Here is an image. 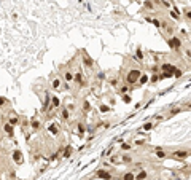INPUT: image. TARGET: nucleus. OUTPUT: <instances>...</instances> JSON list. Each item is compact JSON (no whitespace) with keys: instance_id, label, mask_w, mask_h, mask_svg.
<instances>
[{"instance_id":"obj_1","label":"nucleus","mask_w":191,"mask_h":180,"mask_svg":"<svg viewBox=\"0 0 191 180\" xmlns=\"http://www.w3.org/2000/svg\"><path fill=\"white\" fill-rule=\"evenodd\" d=\"M142 73L138 72L137 69H132L128 72V75H126V83L128 85H136V83H138V80H140Z\"/></svg>"},{"instance_id":"obj_2","label":"nucleus","mask_w":191,"mask_h":180,"mask_svg":"<svg viewBox=\"0 0 191 180\" xmlns=\"http://www.w3.org/2000/svg\"><path fill=\"white\" fill-rule=\"evenodd\" d=\"M167 42H169V45H170L172 50H178L182 46V38H178V37H170Z\"/></svg>"},{"instance_id":"obj_3","label":"nucleus","mask_w":191,"mask_h":180,"mask_svg":"<svg viewBox=\"0 0 191 180\" xmlns=\"http://www.w3.org/2000/svg\"><path fill=\"white\" fill-rule=\"evenodd\" d=\"M161 70H162V73H172V75H175V72H177L175 65H172V64H167V62L161 65Z\"/></svg>"},{"instance_id":"obj_4","label":"nucleus","mask_w":191,"mask_h":180,"mask_svg":"<svg viewBox=\"0 0 191 180\" xmlns=\"http://www.w3.org/2000/svg\"><path fill=\"white\" fill-rule=\"evenodd\" d=\"M172 156L177 158V159H186V158L190 156V151H186V150H175L172 153Z\"/></svg>"},{"instance_id":"obj_5","label":"nucleus","mask_w":191,"mask_h":180,"mask_svg":"<svg viewBox=\"0 0 191 180\" xmlns=\"http://www.w3.org/2000/svg\"><path fill=\"white\" fill-rule=\"evenodd\" d=\"M75 83H76L78 86H84V85H86L84 77H83V73H81V72H76V73H75Z\"/></svg>"},{"instance_id":"obj_6","label":"nucleus","mask_w":191,"mask_h":180,"mask_svg":"<svg viewBox=\"0 0 191 180\" xmlns=\"http://www.w3.org/2000/svg\"><path fill=\"white\" fill-rule=\"evenodd\" d=\"M13 159H14L16 164L22 163V153H21V150H14V151H13Z\"/></svg>"},{"instance_id":"obj_7","label":"nucleus","mask_w":191,"mask_h":180,"mask_svg":"<svg viewBox=\"0 0 191 180\" xmlns=\"http://www.w3.org/2000/svg\"><path fill=\"white\" fill-rule=\"evenodd\" d=\"M97 177H100V178H105V180H112V174L110 172H107V170H104V169H100V170H97Z\"/></svg>"},{"instance_id":"obj_8","label":"nucleus","mask_w":191,"mask_h":180,"mask_svg":"<svg viewBox=\"0 0 191 180\" xmlns=\"http://www.w3.org/2000/svg\"><path fill=\"white\" fill-rule=\"evenodd\" d=\"M64 80H66L67 83H72V81H75V75L67 70V72H64Z\"/></svg>"},{"instance_id":"obj_9","label":"nucleus","mask_w":191,"mask_h":180,"mask_svg":"<svg viewBox=\"0 0 191 180\" xmlns=\"http://www.w3.org/2000/svg\"><path fill=\"white\" fill-rule=\"evenodd\" d=\"M60 118H62V120H68V118H70V110H68L67 107H64L62 108V112H60Z\"/></svg>"},{"instance_id":"obj_10","label":"nucleus","mask_w":191,"mask_h":180,"mask_svg":"<svg viewBox=\"0 0 191 180\" xmlns=\"http://www.w3.org/2000/svg\"><path fill=\"white\" fill-rule=\"evenodd\" d=\"M148 178V174H146V170H140L137 175H136V180H145Z\"/></svg>"},{"instance_id":"obj_11","label":"nucleus","mask_w":191,"mask_h":180,"mask_svg":"<svg viewBox=\"0 0 191 180\" xmlns=\"http://www.w3.org/2000/svg\"><path fill=\"white\" fill-rule=\"evenodd\" d=\"M3 129H5V132H6L8 135H13V124L6 123V124H3Z\"/></svg>"},{"instance_id":"obj_12","label":"nucleus","mask_w":191,"mask_h":180,"mask_svg":"<svg viewBox=\"0 0 191 180\" xmlns=\"http://www.w3.org/2000/svg\"><path fill=\"white\" fill-rule=\"evenodd\" d=\"M83 59H84V64H86V67H92V59H89L88 58V54L83 51Z\"/></svg>"},{"instance_id":"obj_13","label":"nucleus","mask_w":191,"mask_h":180,"mask_svg":"<svg viewBox=\"0 0 191 180\" xmlns=\"http://www.w3.org/2000/svg\"><path fill=\"white\" fill-rule=\"evenodd\" d=\"M121 180H136V175H134V172H126Z\"/></svg>"},{"instance_id":"obj_14","label":"nucleus","mask_w":191,"mask_h":180,"mask_svg":"<svg viewBox=\"0 0 191 180\" xmlns=\"http://www.w3.org/2000/svg\"><path fill=\"white\" fill-rule=\"evenodd\" d=\"M50 132L53 134V135L59 134V126H58V124H51V126H50Z\"/></svg>"},{"instance_id":"obj_15","label":"nucleus","mask_w":191,"mask_h":180,"mask_svg":"<svg viewBox=\"0 0 191 180\" xmlns=\"http://www.w3.org/2000/svg\"><path fill=\"white\" fill-rule=\"evenodd\" d=\"M51 105L58 108L59 105H60V100H59V97H56V96H53V99H51Z\"/></svg>"},{"instance_id":"obj_16","label":"nucleus","mask_w":191,"mask_h":180,"mask_svg":"<svg viewBox=\"0 0 191 180\" xmlns=\"http://www.w3.org/2000/svg\"><path fill=\"white\" fill-rule=\"evenodd\" d=\"M148 75H145V73H142V77H140V80H138V85H145V83H148Z\"/></svg>"},{"instance_id":"obj_17","label":"nucleus","mask_w":191,"mask_h":180,"mask_svg":"<svg viewBox=\"0 0 191 180\" xmlns=\"http://www.w3.org/2000/svg\"><path fill=\"white\" fill-rule=\"evenodd\" d=\"M59 88H60V80H59V78H54V80H53V89L58 91Z\"/></svg>"},{"instance_id":"obj_18","label":"nucleus","mask_w":191,"mask_h":180,"mask_svg":"<svg viewBox=\"0 0 191 180\" xmlns=\"http://www.w3.org/2000/svg\"><path fill=\"white\" fill-rule=\"evenodd\" d=\"M166 32H167L169 35H170V37H174V32H175V27H174V26H170V24H169L167 27H166Z\"/></svg>"},{"instance_id":"obj_19","label":"nucleus","mask_w":191,"mask_h":180,"mask_svg":"<svg viewBox=\"0 0 191 180\" xmlns=\"http://www.w3.org/2000/svg\"><path fill=\"white\" fill-rule=\"evenodd\" d=\"M76 131H78V134H84V132H86L84 126L81 124V123H78V124H76Z\"/></svg>"},{"instance_id":"obj_20","label":"nucleus","mask_w":191,"mask_h":180,"mask_svg":"<svg viewBox=\"0 0 191 180\" xmlns=\"http://www.w3.org/2000/svg\"><path fill=\"white\" fill-rule=\"evenodd\" d=\"M156 156H158V158H161V159H162V158H166V151H164V150H161V148H158V150H156Z\"/></svg>"},{"instance_id":"obj_21","label":"nucleus","mask_w":191,"mask_h":180,"mask_svg":"<svg viewBox=\"0 0 191 180\" xmlns=\"http://www.w3.org/2000/svg\"><path fill=\"white\" fill-rule=\"evenodd\" d=\"M143 5H145V8H148V10H153V8H154V5H153V2H151V0H145V3H143Z\"/></svg>"},{"instance_id":"obj_22","label":"nucleus","mask_w":191,"mask_h":180,"mask_svg":"<svg viewBox=\"0 0 191 180\" xmlns=\"http://www.w3.org/2000/svg\"><path fill=\"white\" fill-rule=\"evenodd\" d=\"M158 80H162V73H159V75H153V77H151V83H156V81H158Z\"/></svg>"},{"instance_id":"obj_23","label":"nucleus","mask_w":191,"mask_h":180,"mask_svg":"<svg viewBox=\"0 0 191 180\" xmlns=\"http://www.w3.org/2000/svg\"><path fill=\"white\" fill-rule=\"evenodd\" d=\"M121 161H123V163H131L132 158L129 156V155H123V156H121Z\"/></svg>"},{"instance_id":"obj_24","label":"nucleus","mask_w":191,"mask_h":180,"mask_svg":"<svg viewBox=\"0 0 191 180\" xmlns=\"http://www.w3.org/2000/svg\"><path fill=\"white\" fill-rule=\"evenodd\" d=\"M72 151H73V150H72V147H67V148H66V151H64V158H68V156L72 155Z\"/></svg>"},{"instance_id":"obj_25","label":"nucleus","mask_w":191,"mask_h":180,"mask_svg":"<svg viewBox=\"0 0 191 180\" xmlns=\"http://www.w3.org/2000/svg\"><path fill=\"white\" fill-rule=\"evenodd\" d=\"M19 123V120L16 118V115H11V118H10V124H18Z\"/></svg>"},{"instance_id":"obj_26","label":"nucleus","mask_w":191,"mask_h":180,"mask_svg":"<svg viewBox=\"0 0 191 180\" xmlns=\"http://www.w3.org/2000/svg\"><path fill=\"white\" fill-rule=\"evenodd\" d=\"M151 128H153V123H145V124L142 126V129H145V131H150Z\"/></svg>"},{"instance_id":"obj_27","label":"nucleus","mask_w":191,"mask_h":180,"mask_svg":"<svg viewBox=\"0 0 191 180\" xmlns=\"http://www.w3.org/2000/svg\"><path fill=\"white\" fill-rule=\"evenodd\" d=\"M110 161L116 164V163H120V161H121V156H116V155H115V156H112V158H110Z\"/></svg>"},{"instance_id":"obj_28","label":"nucleus","mask_w":191,"mask_h":180,"mask_svg":"<svg viewBox=\"0 0 191 180\" xmlns=\"http://www.w3.org/2000/svg\"><path fill=\"white\" fill-rule=\"evenodd\" d=\"M183 15H185L186 19H190V21H191V10H183Z\"/></svg>"},{"instance_id":"obj_29","label":"nucleus","mask_w":191,"mask_h":180,"mask_svg":"<svg viewBox=\"0 0 191 180\" xmlns=\"http://www.w3.org/2000/svg\"><path fill=\"white\" fill-rule=\"evenodd\" d=\"M136 58H137V59H143V53H142L140 50L136 51Z\"/></svg>"},{"instance_id":"obj_30","label":"nucleus","mask_w":191,"mask_h":180,"mask_svg":"<svg viewBox=\"0 0 191 180\" xmlns=\"http://www.w3.org/2000/svg\"><path fill=\"white\" fill-rule=\"evenodd\" d=\"M128 91H129V88H128V86H121V88H120V93H121V94H126Z\"/></svg>"},{"instance_id":"obj_31","label":"nucleus","mask_w":191,"mask_h":180,"mask_svg":"<svg viewBox=\"0 0 191 180\" xmlns=\"http://www.w3.org/2000/svg\"><path fill=\"white\" fill-rule=\"evenodd\" d=\"M182 112V108H172L170 110V115H177V113H180Z\"/></svg>"},{"instance_id":"obj_32","label":"nucleus","mask_w":191,"mask_h":180,"mask_svg":"<svg viewBox=\"0 0 191 180\" xmlns=\"http://www.w3.org/2000/svg\"><path fill=\"white\" fill-rule=\"evenodd\" d=\"M121 148H123V150H129L131 145H129V143H121Z\"/></svg>"},{"instance_id":"obj_33","label":"nucleus","mask_w":191,"mask_h":180,"mask_svg":"<svg viewBox=\"0 0 191 180\" xmlns=\"http://www.w3.org/2000/svg\"><path fill=\"white\" fill-rule=\"evenodd\" d=\"M100 112H104V113H105V112H108V107H107V105H100Z\"/></svg>"},{"instance_id":"obj_34","label":"nucleus","mask_w":191,"mask_h":180,"mask_svg":"<svg viewBox=\"0 0 191 180\" xmlns=\"http://www.w3.org/2000/svg\"><path fill=\"white\" fill-rule=\"evenodd\" d=\"M89 108H91L89 102H88V100H84V110H89Z\"/></svg>"},{"instance_id":"obj_35","label":"nucleus","mask_w":191,"mask_h":180,"mask_svg":"<svg viewBox=\"0 0 191 180\" xmlns=\"http://www.w3.org/2000/svg\"><path fill=\"white\" fill-rule=\"evenodd\" d=\"M67 108L72 112V110H75V105H73V104H68V105H67Z\"/></svg>"},{"instance_id":"obj_36","label":"nucleus","mask_w":191,"mask_h":180,"mask_svg":"<svg viewBox=\"0 0 191 180\" xmlns=\"http://www.w3.org/2000/svg\"><path fill=\"white\" fill-rule=\"evenodd\" d=\"M153 24L156 26V27H159V26H161V23H159V21H158V19H153Z\"/></svg>"},{"instance_id":"obj_37","label":"nucleus","mask_w":191,"mask_h":180,"mask_svg":"<svg viewBox=\"0 0 191 180\" xmlns=\"http://www.w3.org/2000/svg\"><path fill=\"white\" fill-rule=\"evenodd\" d=\"M154 118H156V120H158V121H161V120H164V116H162V115H156Z\"/></svg>"},{"instance_id":"obj_38","label":"nucleus","mask_w":191,"mask_h":180,"mask_svg":"<svg viewBox=\"0 0 191 180\" xmlns=\"http://www.w3.org/2000/svg\"><path fill=\"white\" fill-rule=\"evenodd\" d=\"M32 126H34V128L37 129V128H38V121H37V120H34V123H32Z\"/></svg>"},{"instance_id":"obj_39","label":"nucleus","mask_w":191,"mask_h":180,"mask_svg":"<svg viewBox=\"0 0 191 180\" xmlns=\"http://www.w3.org/2000/svg\"><path fill=\"white\" fill-rule=\"evenodd\" d=\"M185 53H186V58H190V59H191V50H186Z\"/></svg>"},{"instance_id":"obj_40","label":"nucleus","mask_w":191,"mask_h":180,"mask_svg":"<svg viewBox=\"0 0 191 180\" xmlns=\"http://www.w3.org/2000/svg\"><path fill=\"white\" fill-rule=\"evenodd\" d=\"M186 107H188V108H191V102H186Z\"/></svg>"}]
</instances>
